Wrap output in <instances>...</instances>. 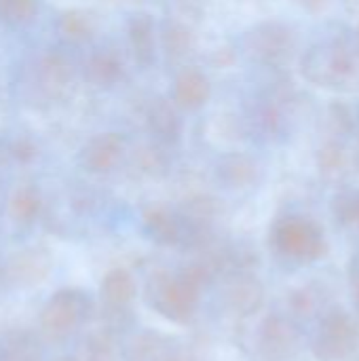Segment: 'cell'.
<instances>
[{"mask_svg":"<svg viewBox=\"0 0 359 361\" xmlns=\"http://www.w3.org/2000/svg\"><path fill=\"white\" fill-rule=\"evenodd\" d=\"M112 332L99 330L85 341V361H112Z\"/></svg>","mask_w":359,"mask_h":361,"instance_id":"4316f807","label":"cell"},{"mask_svg":"<svg viewBox=\"0 0 359 361\" xmlns=\"http://www.w3.org/2000/svg\"><path fill=\"white\" fill-rule=\"evenodd\" d=\"M61 32L72 40H85L91 36V21L83 13H76V11L66 13L61 19Z\"/></svg>","mask_w":359,"mask_h":361,"instance_id":"83f0119b","label":"cell"},{"mask_svg":"<svg viewBox=\"0 0 359 361\" xmlns=\"http://www.w3.org/2000/svg\"><path fill=\"white\" fill-rule=\"evenodd\" d=\"M146 123L157 142H176L180 135V118L176 114V108L163 97L152 99L146 112Z\"/></svg>","mask_w":359,"mask_h":361,"instance_id":"4fadbf2b","label":"cell"},{"mask_svg":"<svg viewBox=\"0 0 359 361\" xmlns=\"http://www.w3.org/2000/svg\"><path fill=\"white\" fill-rule=\"evenodd\" d=\"M330 123L341 133H347V131H351L358 125V118L351 116V110L345 104H332L330 106Z\"/></svg>","mask_w":359,"mask_h":361,"instance_id":"f546056e","label":"cell"},{"mask_svg":"<svg viewBox=\"0 0 359 361\" xmlns=\"http://www.w3.org/2000/svg\"><path fill=\"white\" fill-rule=\"evenodd\" d=\"M163 44H165V51L171 59H180L184 57L190 47H193V34L186 25L178 23V21H171L167 23L165 27V36H163Z\"/></svg>","mask_w":359,"mask_h":361,"instance_id":"cb8c5ba5","label":"cell"},{"mask_svg":"<svg viewBox=\"0 0 359 361\" xmlns=\"http://www.w3.org/2000/svg\"><path fill=\"white\" fill-rule=\"evenodd\" d=\"M127 361H182V355L171 341L159 334H140L127 349Z\"/></svg>","mask_w":359,"mask_h":361,"instance_id":"5bb4252c","label":"cell"},{"mask_svg":"<svg viewBox=\"0 0 359 361\" xmlns=\"http://www.w3.org/2000/svg\"><path fill=\"white\" fill-rule=\"evenodd\" d=\"M201 290L203 288L190 281L184 273H157L146 286V298L163 317L176 324H186L199 305Z\"/></svg>","mask_w":359,"mask_h":361,"instance_id":"7a4b0ae2","label":"cell"},{"mask_svg":"<svg viewBox=\"0 0 359 361\" xmlns=\"http://www.w3.org/2000/svg\"><path fill=\"white\" fill-rule=\"evenodd\" d=\"M123 74V63L114 53H95L85 63V78L95 87H110Z\"/></svg>","mask_w":359,"mask_h":361,"instance_id":"ac0fdd59","label":"cell"},{"mask_svg":"<svg viewBox=\"0 0 359 361\" xmlns=\"http://www.w3.org/2000/svg\"><path fill=\"white\" fill-rule=\"evenodd\" d=\"M8 212L21 224L34 222L36 216L40 214V197H38V192L32 186H23V188L15 190V195L11 197V203H8Z\"/></svg>","mask_w":359,"mask_h":361,"instance_id":"7402d4cb","label":"cell"},{"mask_svg":"<svg viewBox=\"0 0 359 361\" xmlns=\"http://www.w3.org/2000/svg\"><path fill=\"white\" fill-rule=\"evenodd\" d=\"M300 74L326 91H353L359 87V51L339 38L317 42L303 55Z\"/></svg>","mask_w":359,"mask_h":361,"instance_id":"6da1fadb","label":"cell"},{"mask_svg":"<svg viewBox=\"0 0 359 361\" xmlns=\"http://www.w3.org/2000/svg\"><path fill=\"white\" fill-rule=\"evenodd\" d=\"M4 361H42V349L38 338L32 332L17 330L4 338L2 345Z\"/></svg>","mask_w":359,"mask_h":361,"instance_id":"ffe728a7","label":"cell"},{"mask_svg":"<svg viewBox=\"0 0 359 361\" xmlns=\"http://www.w3.org/2000/svg\"><path fill=\"white\" fill-rule=\"evenodd\" d=\"M355 49L359 51V23H358V30H355Z\"/></svg>","mask_w":359,"mask_h":361,"instance_id":"836d02e7","label":"cell"},{"mask_svg":"<svg viewBox=\"0 0 359 361\" xmlns=\"http://www.w3.org/2000/svg\"><path fill=\"white\" fill-rule=\"evenodd\" d=\"M358 129H359V114H358Z\"/></svg>","mask_w":359,"mask_h":361,"instance_id":"d590c367","label":"cell"},{"mask_svg":"<svg viewBox=\"0 0 359 361\" xmlns=\"http://www.w3.org/2000/svg\"><path fill=\"white\" fill-rule=\"evenodd\" d=\"M123 148H125V140L118 133H102L85 144L80 152V161L93 173L110 171L118 163Z\"/></svg>","mask_w":359,"mask_h":361,"instance_id":"30bf717a","label":"cell"},{"mask_svg":"<svg viewBox=\"0 0 359 361\" xmlns=\"http://www.w3.org/2000/svg\"><path fill=\"white\" fill-rule=\"evenodd\" d=\"M322 305H324V294L315 286L300 288L290 296V309L300 317H313L322 309Z\"/></svg>","mask_w":359,"mask_h":361,"instance_id":"d4e9b609","label":"cell"},{"mask_svg":"<svg viewBox=\"0 0 359 361\" xmlns=\"http://www.w3.org/2000/svg\"><path fill=\"white\" fill-rule=\"evenodd\" d=\"M209 99V80L201 70H184L174 89V102L182 108L197 110Z\"/></svg>","mask_w":359,"mask_h":361,"instance_id":"8fae6325","label":"cell"},{"mask_svg":"<svg viewBox=\"0 0 359 361\" xmlns=\"http://www.w3.org/2000/svg\"><path fill=\"white\" fill-rule=\"evenodd\" d=\"M40 80H42V87L57 93V91H63L70 80H72V66L68 63V59L63 55H47L40 63Z\"/></svg>","mask_w":359,"mask_h":361,"instance_id":"44dd1931","label":"cell"},{"mask_svg":"<svg viewBox=\"0 0 359 361\" xmlns=\"http://www.w3.org/2000/svg\"><path fill=\"white\" fill-rule=\"evenodd\" d=\"M224 300L235 315H254L264 305V286L250 271H235V275L226 281Z\"/></svg>","mask_w":359,"mask_h":361,"instance_id":"ba28073f","label":"cell"},{"mask_svg":"<svg viewBox=\"0 0 359 361\" xmlns=\"http://www.w3.org/2000/svg\"><path fill=\"white\" fill-rule=\"evenodd\" d=\"M135 281L125 269H112L102 279V298L106 300V305L127 307L135 298Z\"/></svg>","mask_w":359,"mask_h":361,"instance_id":"2e32d148","label":"cell"},{"mask_svg":"<svg viewBox=\"0 0 359 361\" xmlns=\"http://www.w3.org/2000/svg\"><path fill=\"white\" fill-rule=\"evenodd\" d=\"M332 214L341 226L359 231V188L339 192L332 199Z\"/></svg>","mask_w":359,"mask_h":361,"instance_id":"603a6c76","label":"cell"},{"mask_svg":"<svg viewBox=\"0 0 359 361\" xmlns=\"http://www.w3.org/2000/svg\"><path fill=\"white\" fill-rule=\"evenodd\" d=\"M275 250L296 262H315L328 254L324 228L305 216H286L273 228Z\"/></svg>","mask_w":359,"mask_h":361,"instance_id":"3957f363","label":"cell"},{"mask_svg":"<svg viewBox=\"0 0 359 361\" xmlns=\"http://www.w3.org/2000/svg\"><path fill=\"white\" fill-rule=\"evenodd\" d=\"M245 44L250 55L271 68L288 66L296 53V34L290 25L267 21L248 32Z\"/></svg>","mask_w":359,"mask_h":361,"instance_id":"5b68a950","label":"cell"},{"mask_svg":"<svg viewBox=\"0 0 359 361\" xmlns=\"http://www.w3.org/2000/svg\"><path fill=\"white\" fill-rule=\"evenodd\" d=\"M138 163H140V169H142L144 173L161 176V173H165L167 157H165L159 148L150 146V148H142V150H140V154H138Z\"/></svg>","mask_w":359,"mask_h":361,"instance_id":"f1b7e54d","label":"cell"},{"mask_svg":"<svg viewBox=\"0 0 359 361\" xmlns=\"http://www.w3.org/2000/svg\"><path fill=\"white\" fill-rule=\"evenodd\" d=\"M359 351V324L343 309H332L320 322L313 355L320 361H345Z\"/></svg>","mask_w":359,"mask_h":361,"instance_id":"277c9868","label":"cell"},{"mask_svg":"<svg viewBox=\"0 0 359 361\" xmlns=\"http://www.w3.org/2000/svg\"><path fill=\"white\" fill-rule=\"evenodd\" d=\"M144 224L150 237L161 245H176L182 241V220L163 205L146 209Z\"/></svg>","mask_w":359,"mask_h":361,"instance_id":"7c38bea8","label":"cell"},{"mask_svg":"<svg viewBox=\"0 0 359 361\" xmlns=\"http://www.w3.org/2000/svg\"><path fill=\"white\" fill-rule=\"evenodd\" d=\"M256 347L262 360L286 361L298 353L300 334L288 317L269 315L258 330Z\"/></svg>","mask_w":359,"mask_h":361,"instance_id":"8992f818","label":"cell"},{"mask_svg":"<svg viewBox=\"0 0 359 361\" xmlns=\"http://www.w3.org/2000/svg\"><path fill=\"white\" fill-rule=\"evenodd\" d=\"M87 313V298L76 290H61L44 305L40 326L51 336H66Z\"/></svg>","mask_w":359,"mask_h":361,"instance_id":"52a82bcc","label":"cell"},{"mask_svg":"<svg viewBox=\"0 0 359 361\" xmlns=\"http://www.w3.org/2000/svg\"><path fill=\"white\" fill-rule=\"evenodd\" d=\"M317 165H320V171L328 180H341L351 169V154L345 144L332 140V142L324 144V148L320 150Z\"/></svg>","mask_w":359,"mask_h":361,"instance_id":"d6986e66","label":"cell"},{"mask_svg":"<svg viewBox=\"0 0 359 361\" xmlns=\"http://www.w3.org/2000/svg\"><path fill=\"white\" fill-rule=\"evenodd\" d=\"M355 302H358V309H359V277L355 279Z\"/></svg>","mask_w":359,"mask_h":361,"instance_id":"d6a6232c","label":"cell"},{"mask_svg":"<svg viewBox=\"0 0 359 361\" xmlns=\"http://www.w3.org/2000/svg\"><path fill=\"white\" fill-rule=\"evenodd\" d=\"M218 176L229 188H248L258 178V165L248 154H229L220 161Z\"/></svg>","mask_w":359,"mask_h":361,"instance_id":"9a60e30c","label":"cell"},{"mask_svg":"<svg viewBox=\"0 0 359 361\" xmlns=\"http://www.w3.org/2000/svg\"><path fill=\"white\" fill-rule=\"evenodd\" d=\"M59 361H78V360H72V357H63V360H59Z\"/></svg>","mask_w":359,"mask_h":361,"instance_id":"e575fe53","label":"cell"},{"mask_svg":"<svg viewBox=\"0 0 359 361\" xmlns=\"http://www.w3.org/2000/svg\"><path fill=\"white\" fill-rule=\"evenodd\" d=\"M13 154L19 161H32L36 157V148H34V144L30 140H19L13 146Z\"/></svg>","mask_w":359,"mask_h":361,"instance_id":"4dcf8cb0","label":"cell"},{"mask_svg":"<svg viewBox=\"0 0 359 361\" xmlns=\"http://www.w3.org/2000/svg\"><path fill=\"white\" fill-rule=\"evenodd\" d=\"M129 40L135 59L142 66H150L154 61V25L148 15H138L131 19Z\"/></svg>","mask_w":359,"mask_h":361,"instance_id":"e0dca14e","label":"cell"},{"mask_svg":"<svg viewBox=\"0 0 359 361\" xmlns=\"http://www.w3.org/2000/svg\"><path fill=\"white\" fill-rule=\"evenodd\" d=\"M51 267H53V260L44 247H30L11 256L6 275L19 288H34L47 279V275L51 273Z\"/></svg>","mask_w":359,"mask_h":361,"instance_id":"9c48e42d","label":"cell"},{"mask_svg":"<svg viewBox=\"0 0 359 361\" xmlns=\"http://www.w3.org/2000/svg\"><path fill=\"white\" fill-rule=\"evenodd\" d=\"M36 0H0V21L8 25L28 23L36 15Z\"/></svg>","mask_w":359,"mask_h":361,"instance_id":"484cf974","label":"cell"},{"mask_svg":"<svg viewBox=\"0 0 359 361\" xmlns=\"http://www.w3.org/2000/svg\"><path fill=\"white\" fill-rule=\"evenodd\" d=\"M296 4H300L303 8H307V11H311V13H317V11H324L328 4H330V0H294Z\"/></svg>","mask_w":359,"mask_h":361,"instance_id":"1f68e13d","label":"cell"}]
</instances>
